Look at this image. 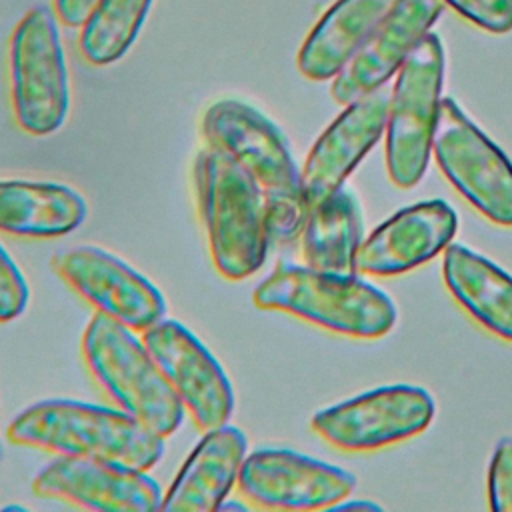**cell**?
I'll return each instance as SVG.
<instances>
[{
	"mask_svg": "<svg viewBox=\"0 0 512 512\" xmlns=\"http://www.w3.org/2000/svg\"><path fill=\"white\" fill-rule=\"evenodd\" d=\"M14 444L56 456L96 458L150 470L164 454V438L120 408L50 398L24 408L8 426Z\"/></svg>",
	"mask_w": 512,
	"mask_h": 512,
	"instance_id": "6da1fadb",
	"label": "cell"
},
{
	"mask_svg": "<svg viewBox=\"0 0 512 512\" xmlns=\"http://www.w3.org/2000/svg\"><path fill=\"white\" fill-rule=\"evenodd\" d=\"M436 404L428 390L392 384L318 410L310 426L328 444L346 452L378 450L424 432Z\"/></svg>",
	"mask_w": 512,
	"mask_h": 512,
	"instance_id": "ba28073f",
	"label": "cell"
},
{
	"mask_svg": "<svg viewBox=\"0 0 512 512\" xmlns=\"http://www.w3.org/2000/svg\"><path fill=\"white\" fill-rule=\"evenodd\" d=\"M330 510H382L378 504L368 502V500H340L334 504Z\"/></svg>",
	"mask_w": 512,
	"mask_h": 512,
	"instance_id": "83f0119b",
	"label": "cell"
},
{
	"mask_svg": "<svg viewBox=\"0 0 512 512\" xmlns=\"http://www.w3.org/2000/svg\"><path fill=\"white\" fill-rule=\"evenodd\" d=\"M442 276L454 300L488 332L512 342V276L486 256L462 244H450L442 258Z\"/></svg>",
	"mask_w": 512,
	"mask_h": 512,
	"instance_id": "ffe728a7",
	"label": "cell"
},
{
	"mask_svg": "<svg viewBox=\"0 0 512 512\" xmlns=\"http://www.w3.org/2000/svg\"><path fill=\"white\" fill-rule=\"evenodd\" d=\"M52 266L96 312L134 332H144L166 314V300L156 284L104 248H64L54 256Z\"/></svg>",
	"mask_w": 512,
	"mask_h": 512,
	"instance_id": "9c48e42d",
	"label": "cell"
},
{
	"mask_svg": "<svg viewBox=\"0 0 512 512\" xmlns=\"http://www.w3.org/2000/svg\"><path fill=\"white\" fill-rule=\"evenodd\" d=\"M240 494L268 510H330L348 498L356 478L334 464L286 448L248 452L240 476Z\"/></svg>",
	"mask_w": 512,
	"mask_h": 512,
	"instance_id": "30bf717a",
	"label": "cell"
},
{
	"mask_svg": "<svg viewBox=\"0 0 512 512\" xmlns=\"http://www.w3.org/2000/svg\"><path fill=\"white\" fill-rule=\"evenodd\" d=\"M310 208L304 194L266 192V220L270 240L288 242L302 234Z\"/></svg>",
	"mask_w": 512,
	"mask_h": 512,
	"instance_id": "603a6c76",
	"label": "cell"
},
{
	"mask_svg": "<svg viewBox=\"0 0 512 512\" xmlns=\"http://www.w3.org/2000/svg\"><path fill=\"white\" fill-rule=\"evenodd\" d=\"M218 510H240V512H244L246 510V504H238V502H228V498L218 506Z\"/></svg>",
	"mask_w": 512,
	"mask_h": 512,
	"instance_id": "f1b7e54d",
	"label": "cell"
},
{
	"mask_svg": "<svg viewBox=\"0 0 512 512\" xmlns=\"http://www.w3.org/2000/svg\"><path fill=\"white\" fill-rule=\"evenodd\" d=\"M432 154L446 180L484 218L512 226V162L450 96L440 100Z\"/></svg>",
	"mask_w": 512,
	"mask_h": 512,
	"instance_id": "52a82bcc",
	"label": "cell"
},
{
	"mask_svg": "<svg viewBox=\"0 0 512 512\" xmlns=\"http://www.w3.org/2000/svg\"><path fill=\"white\" fill-rule=\"evenodd\" d=\"M202 432L164 492L160 510L214 512L238 484L248 454L244 432L228 422Z\"/></svg>",
	"mask_w": 512,
	"mask_h": 512,
	"instance_id": "e0dca14e",
	"label": "cell"
},
{
	"mask_svg": "<svg viewBox=\"0 0 512 512\" xmlns=\"http://www.w3.org/2000/svg\"><path fill=\"white\" fill-rule=\"evenodd\" d=\"M2 510H26L24 506H14V504H8V506H2Z\"/></svg>",
	"mask_w": 512,
	"mask_h": 512,
	"instance_id": "f546056e",
	"label": "cell"
},
{
	"mask_svg": "<svg viewBox=\"0 0 512 512\" xmlns=\"http://www.w3.org/2000/svg\"><path fill=\"white\" fill-rule=\"evenodd\" d=\"M88 204L72 186L38 180H0V232L22 238H58L74 232Z\"/></svg>",
	"mask_w": 512,
	"mask_h": 512,
	"instance_id": "ac0fdd59",
	"label": "cell"
},
{
	"mask_svg": "<svg viewBox=\"0 0 512 512\" xmlns=\"http://www.w3.org/2000/svg\"><path fill=\"white\" fill-rule=\"evenodd\" d=\"M458 218L448 202L410 204L362 240L356 252V274L398 276L442 254L456 234Z\"/></svg>",
	"mask_w": 512,
	"mask_h": 512,
	"instance_id": "2e32d148",
	"label": "cell"
},
{
	"mask_svg": "<svg viewBox=\"0 0 512 512\" xmlns=\"http://www.w3.org/2000/svg\"><path fill=\"white\" fill-rule=\"evenodd\" d=\"M442 84L444 48L428 32L396 72L388 102L384 160L388 178L398 188L416 186L428 168Z\"/></svg>",
	"mask_w": 512,
	"mask_h": 512,
	"instance_id": "5b68a950",
	"label": "cell"
},
{
	"mask_svg": "<svg viewBox=\"0 0 512 512\" xmlns=\"http://www.w3.org/2000/svg\"><path fill=\"white\" fill-rule=\"evenodd\" d=\"M200 132L208 148L246 168L266 192L302 194V174L282 130L258 108L236 98L210 104Z\"/></svg>",
	"mask_w": 512,
	"mask_h": 512,
	"instance_id": "7c38bea8",
	"label": "cell"
},
{
	"mask_svg": "<svg viewBox=\"0 0 512 512\" xmlns=\"http://www.w3.org/2000/svg\"><path fill=\"white\" fill-rule=\"evenodd\" d=\"M488 504L498 512H512V438H502L488 466Z\"/></svg>",
	"mask_w": 512,
	"mask_h": 512,
	"instance_id": "484cf974",
	"label": "cell"
},
{
	"mask_svg": "<svg viewBox=\"0 0 512 512\" xmlns=\"http://www.w3.org/2000/svg\"><path fill=\"white\" fill-rule=\"evenodd\" d=\"M462 18L474 26L492 32L506 34L512 30V0H442Z\"/></svg>",
	"mask_w": 512,
	"mask_h": 512,
	"instance_id": "cb8c5ba5",
	"label": "cell"
},
{
	"mask_svg": "<svg viewBox=\"0 0 512 512\" xmlns=\"http://www.w3.org/2000/svg\"><path fill=\"white\" fill-rule=\"evenodd\" d=\"M304 264L326 272H356V252L364 240L360 202L350 186L314 206L302 230Z\"/></svg>",
	"mask_w": 512,
	"mask_h": 512,
	"instance_id": "44dd1931",
	"label": "cell"
},
{
	"mask_svg": "<svg viewBox=\"0 0 512 512\" xmlns=\"http://www.w3.org/2000/svg\"><path fill=\"white\" fill-rule=\"evenodd\" d=\"M28 300V282L0 242V324L18 318L26 310Z\"/></svg>",
	"mask_w": 512,
	"mask_h": 512,
	"instance_id": "d4e9b609",
	"label": "cell"
},
{
	"mask_svg": "<svg viewBox=\"0 0 512 512\" xmlns=\"http://www.w3.org/2000/svg\"><path fill=\"white\" fill-rule=\"evenodd\" d=\"M32 490L44 498L100 512H154L162 508L164 498L148 470L74 456L50 460L34 476Z\"/></svg>",
	"mask_w": 512,
	"mask_h": 512,
	"instance_id": "4fadbf2b",
	"label": "cell"
},
{
	"mask_svg": "<svg viewBox=\"0 0 512 512\" xmlns=\"http://www.w3.org/2000/svg\"><path fill=\"white\" fill-rule=\"evenodd\" d=\"M396 0H336L312 26L296 66L310 80H332Z\"/></svg>",
	"mask_w": 512,
	"mask_h": 512,
	"instance_id": "d6986e66",
	"label": "cell"
},
{
	"mask_svg": "<svg viewBox=\"0 0 512 512\" xmlns=\"http://www.w3.org/2000/svg\"><path fill=\"white\" fill-rule=\"evenodd\" d=\"M98 0H54L56 18L68 28H80Z\"/></svg>",
	"mask_w": 512,
	"mask_h": 512,
	"instance_id": "4316f807",
	"label": "cell"
},
{
	"mask_svg": "<svg viewBox=\"0 0 512 512\" xmlns=\"http://www.w3.org/2000/svg\"><path fill=\"white\" fill-rule=\"evenodd\" d=\"M10 92L18 126L32 136L62 128L70 108V76L56 16L36 6L16 24L10 50Z\"/></svg>",
	"mask_w": 512,
	"mask_h": 512,
	"instance_id": "8992f818",
	"label": "cell"
},
{
	"mask_svg": "<svg viewBox=\"0 0 512 512\" xmlns=\"http://www.w3.org/2000/svg\"><path fill=\"white\" fill-rule=\"evenodd\" d=\"M142 342L200 430L228 422L234 412L230 378L184 324L162 318L142 332Z\"/></svg>",
	"mask_w": 512,
	"mask_h": 512,
	"instance_id": "8fae6325",
	"label": "cell"
},
{
	"mask_svg": "<svg viewBox=\"0 0 512 512\" xmlns=\"http://www.w3.org/2000/svg\"><path fill=\"white\" fill-rule=\"evenodd\" d=\"M390 94L386 86L350 104L328 124L312 144L302 174V194L312 210L354 172L386 130Z\"/></svg>",
	"mask_w": 512,
	"mask_h": 512,
	"instance_id": "9a60e30c",
	"label": "cell"
},
{
	"mask_svg": "<svg viewBox=\"0 0 512 512\" xmlns=\"http://www.w3.org/2000/svg\"><path fill=\"white\" fill-rule=\"evenodd\" d=\"M252 300L262 310L286 312L354 338L384 336L396 322L392 298L356 272H326L306 264H278L256 286Z\"/></svg>",
	"mask_w": 512,
	"mask_h": 512,
	"instance_id": "3957f363",
	"label": "cell"
},
{
	"mask_svg": "<svg viewBox=\"0 0 512 512\" xmlns=\"http://www.w3.org/2000/svg\"><path fill=\"white\" fill-rule=\"evenodd\" d=\"M0 458H2V440H0Z\"/></svg>",
	"mask_w": 512,
	"mask_h": 512,
	"instance_id": "4dcf8cb0",
	"label": "cell"
},
{
	"mask_svg": "<svg viewBox=\"0 0 512 512\" xmlns=\"http://www.w3.org/2000/svg\"><path fill=\"white\" fill-rule=\"evenodd\" d=\"M442 0H396L346 66L332 78V98L346 106L386 86L442 16Z\"/></svg>",
	"mask_w": 512,
	"mask_h": 512,
	"instance_id": "5bb4252c",
	"label": "cell"
},
{
	"mask_svg": "<svg viewBox=\"0 0 512 512\" xmlns=\"http://www.w3.org/2000/svg\"><path fill=\"white\" fill-rule=\"evenodd\" d=\"M154 0H98L80 26L78 48L92 66L118 62L136 42Z\"/></svg>",
	"mask_w": 512,
	"mask_h": 512,
	"instance_id": "7402d4cb",
	"label": "cell"
},
{
	"mask_svg": "<svg viewBox=\"0 0 512 512\" xmlns=\"http://www.w3.org/2000/svg\"><path fill=\"white\" fill-rule=\"evenodd\" d=\"M198 212L216 270L228 280H244L266 260L270 234L266 190L236 160L204 148L194 160Z\"/></svg>",
	"mask_w": 512,
	"mask_h": 512,
	"instance_id": "7a4b0ae2",
	"label": "cell"
},
{
	"mask_svg": "<svg viewBox=\"0 0 512 512\" xmlns=\"http://www.w3.org/2000/svg\"><path fill=\"white\" fill-rule=\"evenodd\" d=\"M82 356L116 408L164 440L178 430L186 410L134 330L94 312L82 334Z\"/></svg>",
	"mask_w": 512,
	"mask_h": 512,
	"instance_id": "277c9868",
	"label": "cell"
}]
</instances>
